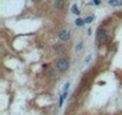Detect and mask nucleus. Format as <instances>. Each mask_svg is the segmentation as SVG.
<instances>
[{
	"mask_svg": "<svg viewBox=\"0 0 122 115\" xmlns=\"http://www.w3.org/2000/svg\"><path fill=\"white\" fill-rule=\"evenodd\" d=\"M72 12H73L74 15H79V13H80V11L78 10V6H77V5H73V6H72Z\"/></svg>",
	"mask_w": 122,
	"mask_h": 115,
	"instance_id": "nucleus-6",
	"label": "nucleus"
},
{
	"mask_svg": "<svg viewBox=\"0 0 122 115\" xmlns=\"http://www.w3.org/2000/svg\"><path fill=\"white\" fill-rule=\"evenodd\" d=\"M84 19H81V18H78L77 21H76V25H78V26H81V25H84Z\"/></svg>",
	"mask_w": 122,
	"mask_h": 115,
	"instance_id": "nucleus-7",
	"label": "nucleus"
},
{
	"mask_svg": "<svg viewBox=\"0 0 122 115\" xmlns=\"http://www.w3.org/2000/svg\"><path fill=\"white\" fill-rule=\"evenodd\" d=\"M109 5L117 6V5H121V1H118V0H109Z\"/></svg>",
	"mask_w": 122,
	"mask_h": 115,
	"instance_id": "nucleus-5",
	"label": "nucleus"
},
{
	"mask_svg": "<svg viewBox=\"0 0 122 115\" xmlns=\"http://www.w3.org/2000/svg\"><path fill=\"white\" fill-rule=\"evenodd\" d=\"M68 89H70V83H66V84L64 85V92H67Z\"/></svg>",
	"mask_w": 122,
	"mask_h": 115,
	"instance_id": "nucleus-9",
	"label": "nucleus"
},
{
	"mask_svg": "<svg viewBox=\"0 0 122 115\" xmlns=\"http://www.w3.org/2000/svg\"><path fill=\"white\" fill-rule=\"evenodd\" d=\"M54 6H55V9H57V10H62L64 6H65V1H64V0H55Z\"/></svg>",
	"mask_w": 122,
	"mask_h": 115,
	"instance_id": "nucleus-4",
	"label": "nucleus"
},
{
	"mask_svg": "<svg viewBox=\"0 0 122 115\" xmlns=\"http://www.w3.org/2000/svg\"><path fill=\"white\" fill-rule=\"evenodd\" d=\"M70 36H71V34H70L68 30H61L59 32V38L61 41H68L70 40Z\"/></svg>",
	"mask_w": 122,
	"mask_h": 115,
	"instance_id": "nucleus-2",
	"label": "nucleus"
},
{
	"mask_svg": "<svg viewBox=\"0 0 122 115\" xmlns=\"http://www.w3.org/2000/svg\"><path fill=\"white\" fill-rule=\"evenodd\" d=\"M56 67H57V70L60 72H66L68 70V67H70V63H68L67 59H65V58H61V59L57 61V64H56Z\"/></svg>",
	"mask_w": 122,
	"mask_h": 115,
	"instance_id": "nucleus-1",
	"label": "nucleus"
},
{
	"mask_svg": "<svg viewBox=\"0 0 122 115\" xmlns=\"http://www.w3.org/2000/svg\"><path fill=\"white\" fill-rule=\"evenodd\" d=\"M99 3H101V1H99V0H93V4H95V5H98Z\"/></svg>",
	"mask_w": 122,
	"mask_h": 115,
	"instance_id": "nucleus-11",
	"label": "nucleus"
},
{
	"mask_svg": "<svg viewBox=\"0 0 122 115\" xmlns=\"http://www.w3.org/2000/svg\"><path fill=\"white\" fill-rule=\"evenodd\" d=\"M90 60H91V55H90V56H87V59H86V60H85V63H89V61H90Z\"/></svg>",
	"mask_w": 122,
	"mask_h": 115,
	"instance_id": "nucleus-12",
	"label": "nucleus"
},
{
	"mask_svg": "<svg viewBox=\"0 0 122 115\" xmlns=\"http://www.w3.org/2000/svg\"><path fill=\"white\" fill-rule=\"evenodd\" d=\"M97 36H98L99 42H102V43H104V42L107 41V38H108V36H107V34H105V31H104L103 29H98V31H97Z\"/></svg>",
	"mask_w": 122,
	"mask_h": 115,
	"instance_id": "nucleus-3",
	"label": "nucleus"
},
{
	"mask_svg": "<svg viewBox=\"0 0 122 115\" xmlns=\"http://www.w3.org/2000/svg\"><path fill=\"white\" fill-rule=\"evenodd\" d=\"M93 19H95V18H93L92 16H90V17H86V18L84 19V22H85V23H92Z\"/></svg>",
	"mask_w": 122,
	"mask_h": 115,
	"instance_id": "nucleus-8",
	"label": "nucleus"
},
{
	"mask_svg": "<svg viewBox=\"0 0 122 115\" xmlns=\"http://www.w3.org/2000/svg\"><path fill=\"white\" fill-rule=\"evenodd\" d=\"M81 47H83V43L80 42V43L77 46V48H76V49H77V50H80V49H81Z\"/></svg>",
	"mask_w": 122,
	"mask_h": 115,
	"instance_id": "nucleus-10",
	"label": "nucleus"
},
{
	"mask_svg": "<svg viewBox=\"0 0 122 115\" xmlns=\"http://www.w3.org/2000/svg\"><path fill=\"white\" fill-rule=\"evenodd\" d=\"M121 5H122V1H121Z\"/></svg>",
	"mask_w": 122,
	"mask_h": 115,
	"instance_id": "nucleus-13",
	"label": "nucleus"
}]
</instances>
